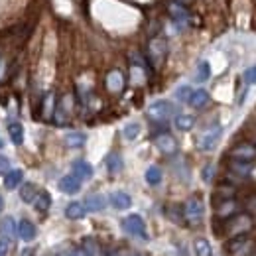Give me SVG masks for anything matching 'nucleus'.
I'll return each instance as SVG.
<instances>
[{
	"label": "nucleus",
	"instance_id": "1",
	"mask_svg": "<svg viewBox=\"0 0 256 256\" xmlns=\"http://www.w3.org/2000/svg\"><path fill=\"white\" fill-rule=\"evenodd\" d=\"M174 112H176V106L170 100H156L146 110L148 118L154 120V122H166V120H170L174 116Z\"/></svg>",
	"mask_w": 256,
	"mask_h": 256
},
{
	"label": "nucleus",
	"instance_id": "2",
	"mask_svg": "<svg viewBox=\"0 0 256 256\" xmlns=\"http://www.w3.org/2000/svg\"><path fill=\"white\" fill-rule=\"evenodd\" d=\"M166 56H168V44H166V40L164 38H152L150 40V44H148V60H150V64L154 65V67H160L164 64V60H166Z\"/></svg>",
	"mask_w": 256,
	"mask_h": 256
},
{
	"label": "nucleus",
	"instance_id": "3",
	"mask_svg": "<svg viewBox=\"0 0 256 256\" xmlns=\"http://www.w3.org/2000/svg\"><path fill=\"white\" fill-rule=\"evenodd\" d=\"M122 228L126 230L128 234L138 236L142 240H148V230H146V223L140 215H128L126 219L122 221Z\"/></svg>",
	"mask_w": 256,
	"mask_h": 256
},
{
	"label": "nucleus",
	"instance_id": "4",
	"mask_svg": "<svg viewBox=\"0 0 256 256\" xmlns=\"http://www.w3.org/2000/svg\"><path fill=\"white\" fill-rule=\"evenodd\" d=\"M203 213H205V207H203V201L199 197H190L184 205V217L190 221V223H199L203 219Z\"/></svg>",
	"mask_w": 256,
	"mask_h": 256
},
{
	"label": "nucleus",
	"instance_id": "5",
	"mask_svg": "<svg viewBox=\"0 0 256 256\" xmlns=\"http://www.w3.org/2000/svg\"><path fill=\"white\" fill-rule=\"evenodd\" d=\"M230 160L234 162H250L254 164L256 160V146L250 142H242V144H236L232 150H230Z\"/></svg>",
	"mask_w": 256,
	"mask_h": 256
},
{
	"label": "nucleus",
	"instance_id": "6",
	"mask_svg": "<svg viewBox=\"0 0 256 256\" xmlns=\"http://www.w3.org/2000/svg\"><path fill=\"white\" fill-rule=\"evenodd\" d=\"M221 132H223V128L219 126V124H215V126L209 128L207 132H203V134H201V138H199V142H197L199 150H203V152L213 150V148L217 146L219 138H221Z\"/></svg>",
	"mask_w": 256,
	"mask_h": 256
},
{
	"label": "nucleus",
	"instance_id": "7",
	"mask_svg": "<svg viewBox=\"0 0 256 256\" xmlns=\"http://www.w3.org/2000/svg\"><path fill=\"white\" fill-rule=\"evenodd\" d=\"M250 226H252L250 215H232L228 221V232H230V236H238V234L248 232Z\"/></svg>",
	"mask_w": 256,
	"mask_h": 256
},
{
	"label": "nucleus",
	"instance_id": "8",
	"mask_svg": "<svg viewBox=\"0 0 256 256\" xmlns=\"http://www.w3.org/2000/svg\"><path fill=\"white\" fill-rule=\"evenodd\" d=\"M252 250V240H248L246 234H238L232 236L230 244H228V252L232 256H248Z\"/></svg>",
	"mask_w": 256,
	"mask_h": 256
},
{
	"label": "nucleus",
	"instance_id": "9",
	"mask_svg": "<svg viewBox=\"0 0 256 256\" xmlns=\"http://www.w3.org/2000/svg\"><path fill=\"white\" fill-rule=\"evenodd\" d=\"M154 144H156V148L160 150L162 154H166V156H172V154L178 152V140H176L172 134H168V132L158 134V136L154 138Z\"/></svg>",
	"mask_w": 256,
	"mask_h": 256
},
{
	"label": "nucleus",
	"instance_id": "10",
	"mask_svg": "<svg viewBox=\"0 0 256 256\" xmlns=\"http://www.w3.org/2000/svg\"><path fill=\"white\" fill-rule=\"evenodd\" d=\"M215 209H217V217L219 219H230L232 215L238 213V203L232 197H224L219 203H215Z\"/></svg>",
	"mask_w": 256,
	"mask_h": 256
},
{
	"label": "nucleus",
	"instance_id": "11",
	"mask_svg": "<svg viewBox=\"0 0 256 256\" xmlns=\"http://www.w3.org/2000/svg\"><path fill=\"white\" fill-rule=\"evenodd\" d=\"M71 102H73L71 95H65L64 98L58 102L56 112H54V118H56L58 124H65V122H67V118H69V114H71Z\"/></svg>",
	"mask_w": 256,
	"mask_h": 256
},
{
	"label": "nucleus",
	"instance_id": "12",
	"mask_svg": "<svg viewBox=\"0 0 256 256\" xmlns=\"http://www.w3.org/2000/svg\"><path fill=\"white\" fill-rule=\"evenodd\" d=\"M60 190L64 193H67V195H75V193H79V190H81V180L75 174L64 176L60 180Z\"/></svg>",
	"mask_w": 256,
	"mask_h": 256
},
{
	"label": "nucleus",
	"instance_id": "13",
	"mask_svg": "<svg viewBox=\"0 0 256 256\" xmlns=\"http://www.w3.org/2000/svg\"><path fill=\"white\" fill-rule=\"evenodd\" d=\"M106 89L110 93H120L124 89V75H122V71L114 69V71H110L106 75Z\"/></svg>",
	"mask_w": 256,
	"mask_h": 256
},
{
	"label": "nucleus",
	"instance_id": "14",
	"mask_svg": "<svg viewBox=\"0 0 256 256\" xmlns=\"http://www.w3.org/2000/svg\"><path fill=\"white\" fill-rule=\"evenodd\" d=\"M85 213H87V209H85V203H81V201H73V203H69V205L65 207V217L71 219V221L83 219Z\"/></svg>",
	"mask_w": 256,
	"mask_h": 256
},
{
	"label": "nucleus",
	"instance_id": "15",
	"mask_svg": "<svg viewBox=\"0 0 256 256\" xmlns=\"http://www.w3.org/2000/svg\"><path fill=\"white\" fill-rule=\"evenodd\" d=\"M18 236L24 242H32L34 238H36V224L32 221H28V219H22L18 223Z\"/></svg>",
	"mask_w": 256,
	"mask_h": 256
},
{
	"label": "nucleus",
	"instance_id": "16",
	"mask_svg": "<svg viewBox=\"0 0 256 256\" xmlns=\"http://www.w3.org/2000/svg\"><path fill=\"white\" fill-rule=\"evenodd\" d=\"M73 174L79 180H91L93 178V166L85 160H75L73 162Z\"/></svg>",
	"mask_w": 256,
	"mask_h": 256
},
{
	"label": "nucleus",
	"instance_id": "17",
	"mask_svg": "<svg viewBox=\"0 0 256 256\" xmlns=\"http://www.w3.org/2000/svg\"><path fill=\"white\" fill-rule=\"evenodd\" d=\"M22 180H24V172L22 170H10L4 176V188L6 190H16V188H20Z\"/></svg>",
	"mask_w": 256,
	"mask_h": 256
},
{
	"label": "nucleus",
	"instance_id": "18",
	"mask_svg": "<svg viewBox=\"0 0 256 256\" xmlns=\"http://www.w3.org/2000/svg\"><path fill=\"white\" fill-rule=\"evenodd\" d=\"M110 203H112V207L114 209H118V211H124L128 209L130 205H132V199H130V195L124 192H114L110 195Z\"/></svg>",
	"mask_w": 256,
	"mask_h": 256
},
{
	"label": "nucleus",
	"instance_id": "19",
	"mask_svg": "<svg viewBox=\"0 0 256 256\" xmlns=\"http://www.w3.org/2000/svg\"><path fill=\"white\" fill-rule=\"evenodd\" d=\"M106 207V199L102 195H89L85 199V209L91 211V213H96V211H102Z\"/></svg>",
	"mask_w": 256,
	"mask_h": 256
},
{
	"label": "nucleus",
	"instance_id": "20",
	"mask_svg": "<svg viewBox=\"0 0 256 256\" xmlns=\"http://www.w3.org/2000/svg\"><path fill=\"white\" fill-rule=\"evenodd\" d=\"M188 102L192 104L193 108H203V106H207V102H209V93H207L205 89H197V91L192 93Z\"/></svg>",
	"mask_w": 256,
	"mask_h": 256
},
{
	"label": "nucleus",
	"instance_id": "21",
	"mask_svg": "<svg viewBox=\"0 0 256 256\" xmlns=\"http://www.w3.org/2000/svg\"><path fill=\"white\" fill-rule=\"evenodd\" d=\"M16 232H18V228H16V223H14L12 217H6V219L0 221V234H2V238L10 240V238L16 236Z\"/></svg>",
	"mask_w": 256,
	"mask_h": 256
},
{
	"label": "nucleus",
	"instance_id": "22",
	"mask_svg": "<svg viewBox=\"0 0 256 256\" xmlns=\"http://www.w3.org/2000/svg\"><path fill=\"white\" fill-rule=\"evenodd\" d=\"M83 252L85 256H102V248L96 238L87 236V238H83Z\"/></svg>",
	"mask_w": 256,
	"mask_h": 256
},
{
	"label": "nucleus",
	"instance_id": "23",
	"mask_svg": "<svg viewBox=\"0 0 256 256\" xmlns=\"http://www.w3.org/2000/svg\"><path fill=\"white\" fill-rule=\"evenodd\" d=\"M170 14H172V18H174L176 22H188V20H190L188 8H186L184 4H180V2H176V4L170 6Z\"/></svg>",
	"mask_w": 256,
	"mask_h": 256
},
{
	"label": "nucleus",
	"instance_id": "24",
	"mask_svg": "<svg viewBox=\"0 0 256 256\" xmlns=\"http://www.w3.org/2000/svg\"><path fill=\"white\" fill-rule=\"evenodd\" d=\"M8 134H10V140H12L16 146H20V144L24 142V126H22L20 122H10V124H8Z\"/></svg>",
	"mask_w": 256,
	"mask_h": 256
},
{
	"label": "nucleus",
	"instance_id": "25",
	"mask_svg": "<svg viewBox=\"0 0 256 256\" xmlns=\"http://www.w3.org/2000/svg\"><path fill=\"white\" fill-rule=\"evenodd\" d=\"M34 207H36L40 213H46V211L52 207V197H50V193L48 192L38 193V197L34 199Z\"/></svg>",
	"mask_w": 256,
	"mask_h": 256
},
{
	"label": "nucleus",
	"instance_id": "26",
	"mask_svg": "<svg viewBox=\"0 0 256 256\" xmlns=\"http://www.w3.org/2000/svg\"><path fill=\"white\" fill-rule=\"evenodd\" d=\"M38 193H40L38 188L28 182V184H24V186L20 188V199H22L24 203H34V199L38 197Z\"/></svg>",
	"mask_w": 256,
	"mask_h": 256
},
{
	"label": "nucleus",
	"instance_id": "27",
	"mask_svg": "<svg viewBox=\"0 0 256 256\" xmlns=\"http://www.w3.org/2000/svg\"><path fill=\"white\" fill-rule=\"evenodd\" d=\"M85 140H87V136L83 132H69V134H65V144L69 148H81L85 144Z\"/></svg>",
	"mask_w": 256,
	"mask_h": 256
},
{
	"label": "nucleus",
	"instance_id": "28",
	"mask_svg": "<svg viewBox=\"0 0 256 256\" xmlns=\"http://www.w3.org/2000/svg\"><path fill=\"white\" fill-rule=\"evenodd\" d=\"M106 168H108V172L110 174H118V172H122V168H124V162L122 158L118 156V154H108L106 156Z\"/></svg>",
	"mask_w": 256,
	"mask_h": 256
},
{
	"label": "nucleus",
	"instance_id": "29",
	"mask_svg": "<svg viewBox=\"0 0 256 256\" xmlns=\"http://www.w3.org/2000/svg\"><path fill=\"white\" fill-rule=\"evenodd\" d=\"M54 112H56V95L48 93L44 96V118H54Z\"/></svg>",
	"mask_w": 256,
	"mask_h": 256
},
{
	"label": "nucleus",
	"instance_id": "30",
	"mask_svg": "<svg viewBox=\"0 0 256 256\" xmlns=\"http://www.w3.org/2000/svg\"><path fill=\"white\" fill-rule=\"evenodd\" d=\"M193 124H195V118H193L192 114H178V116H176V128H178V130L188 132V130L193 128Z\"/></svg>",
	"mask_w": 256,
	"mask_h": 256
},
{
	"label": "nucleus",
	"instance_id": "31",
	"mask_svg": "<svg viewBox=\"0 0 256 256\" xmlns=\"http://www.w3.org/2000/svg\"><path fill=\"white\" fill-rule=\"evenodd\" d=\"M146 182L150 184V186H160L162 184V170L158 166H150L148 170H146Z\"/></svg>",
	"mask_w": 256,
	"mask_h": 256
},
{
	"label": "nucleus",
	"instance_id": "32",
	"mask_svg": "<svg viewBox=\"0 0 256 256\" xmlns=\"http://www.w3.org/2000/svg\"><path fill=\"white\" fill-rule=\"evenodd\" d=\"M193 248H195V254L197 256H213L211 244H209L207 238H197V240L193 242Z\"/></svg>",
	"mask_w": 256,
	"mask_h": 256
},
{
	"label": "nucleus",
	"instance_id": "33",
	"mask_svg": "<svg viewBox=\"0 0 256 256\" xmlns=\"http://www.w3.org/2000/svg\"><path fill=\"white\" fill-rule=\"evenodd\" d=\"M230 170H232L234 174H238V176H248V174L254 170V164H250V162H234L232 160Z\"/></svg>",
	"mask_w": 256,
	"mask_h": 256
},
{
	"label": "nucleus",
	"instance_id": "34",
	"mask_svg": "<svg viewBox=\"0 0 256 256\" xmlns=\"http://www.w3.org/2000/svg\"><path fill=\"white\" fill-rule=\"evenodd\" d=\"M209 77H211V65L207 64V62H201L199 67H197V75H195V79H197L199 83H205Z\"/></svg>",
	"mask_w": 256,
	"mask_h": 256
},
{
	"label": "nucleus",
	"instance_id": "35",
	"mask_svg": "<svg viewBox=\"0 0 256 256\" xmlns=\"http://www.w3.org/2000/svg\"><path fill=\"white\" fill-rule=\"evenodd\" d=\"M122 134H124V138H126V140H134V138H138V134H140V124H138V122H130V124L124 126Z\"/></svg>",
	"mask_w": 256,
	"mask_h": 256
},
{
	"label": "nucleus",
	"instance_id": "36",
	"mask_svg": "<svg viewBox=\"0 0 256 256\" xmlns=\"http://www.w3.org/2000/svg\"><path fill=\"white\" fill-rule=\"evenodd\" d=\"M192 87H188V85H184V87H180L178 89V93H176V96L180 98V100H190V96H192Z\"/></svg>",
	"mask_w": 256,
	"mask_h": 256
},
{
	"label": "nucleus",
	"instance_id": "37",
	"mask_svg": "<svg viewBox=\"0 0 256 256\" xmlns=\"http://www.w3.org/2000/svg\"><path fill=\"white\" fill-rule=\"evenodd\" d=\"M244 81H246L248 85H254L256 83V65L248 67V69L244 71Z\"/></svg>",
	"mask_w": 256,
	"mask_h": 256
},
{
	"label": "nucleus",
	"instance_id": "38",
	"mask_svg": "<svg viewBox=\"0 0 256 256\" xmlns=\"http://www.w3.org/2000/svg\"><path fill=\"white\" fill-rule=\"evenodd\" d=\"M10 172V160L6 156H0V176H6Z\"/></svg>",
	"mask_w": 256,
	"mask_h": 256
},
{
	"label": "nucleus",
	"instance_id": "39",
	"mask_svg": "<svg viewBox=\"0 0 256 256\" xmlns=\"http://www.w3.org/2000/svg\"><path fill=\"white\" fill-rule=\"evenodd\" d=\"M10 250V242L8 238H0V256H6Z\"/></svg>",
	"mask_w": 256,
	"mask_h": 256
},
{
	"label": "nucleus",
	"instance_id": "40",
	"mask_svg": "<svg viewBox=\"0 0 256 256\" xmlns=\"http://www.w3.org/2000/svg\"><path fill=\"white\" fill-rule=\"evenodd\" d=\"M203 178H205V182H209V180L213 178V166H207V168H205V172H203Z\"/></svg>",
	"mask_w": 256,
	"mask_h": 256
},
{
	"label": "nucleus",
	"instance_id": "41",
	"mask_svg": "<svg viewBox=\"0 0 256 256\" xmlns=\"http://www.w3.org/2000/svg\"><path fill=\"white\" fill-rule=\"evenodd\" d=\"M248 209H250L252 213H256V197H252V199L248 201Z\"/></svg>",
	"mask_w": 256,
	"mask_h": 256
},
{
	"label": "nucleus",
	"instance_id": "42",
	"mask_svg": "<svg viewBox=\"0 0 256 256\" xmlns=\"http://www.w3.org/2000/svg\"><path fill=\"white\" fill-rule=\"evenodd\" d=\"M178 2H180V4H184V6H186V4H192V0H178Z\"/></svg>",
	"mask_w": 256,
	"mask_h": 256
},
{
	"label": "nucleus",
	"instance_id": "43",
	"mask_svg": "<svg viewBox=\"0 0 256 256\" xmlns=\"http://www.w3.org/2000/svg\"><path fill=\"white\" fill-rule=\"evenodd\" d=\"M24 256H32V248H26V254Z\"/></svg>",
	"mask_w": 256,
	"mask_h": 256
},
{
	"label": "nucleus",
	"instance_id": "44",
	"mask_svg": "<svg viewBox=\"0 0 256 256\" xmlns=\"http://www.w3.org/2000/svg\"><path fill=\"white\" fill-rule=\"evenodd\" d=\"M2 207H4V201H2V197H0V211H2Z\"/></svg>",
	"mask_w": 256,
	"mask_h": 256
},
{
	"label": "nucleus",
	"instance_id": "45",
	"mask_svg": "<svg viewBox=\"0 0 256 256\" xmlns=\"http://www.w3.org/2000/svg\"><path fill=\"white\" fill-rule=\"evenodd\" d=\"M2 146H4V142H2V140H0V148H2Z\"/></svg>",
	"mask_w": 256,
	"mask_h": 256
}]
</instances>
